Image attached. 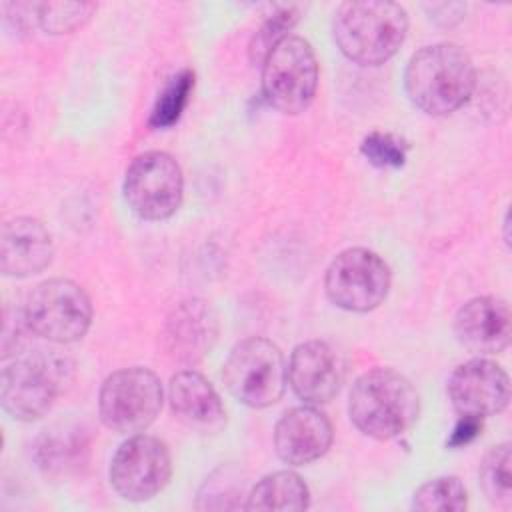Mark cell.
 <instances>
[{"instance_id": "1", "label": "cell", "mask_w": 512, "mask_h": 512, "mask_svg": "<svg viewBox=\"0 0 512 512\" xmlns=\"http://www.w3.org/2000/svg\"><path fill=\"white\" fill-rule=\"evenodd\" d=\"M410 102L428 116H448L462 108L476 88L470 54L454 42H438L414 52L404 70Z\"/></svg>"}, {"instance_id": "2", "label": "cell", "mask_w": 512, "mask_h": 512, "mask_svg": "<svg viewBox=\"0 0 512 512\" xmlns=\"http://www.w3.org/2000/svg\"><path fill=\"white\" fill-rule=\"evenodd\" d=\"M348 414L364 436L392 440L418 420L420 396L404 374L392 368H374L352 384Z\"/></svg>"}, {"instance_id": "3", "label": "cell", "mask_w": 512, "mask_h": 512, "mask_svg": "<svg viewBox=\"0 0 512 512\" xmlns=\"http://www.w3.org/2000/svg\"><path fill=\"white\" fill-rule=\"evenodd\" d=\"M332 32L338 50L360 66H380L402 46L408 32L404 6L390 0L342 2Z\"/></svg>"}, {"instance_id": "4", "label": "cell", "mask_w": 512, "mask_h": 512, "mask_svg": "<svg viewBox=\"0 0 512 512\" xmlns=\"http://www.w3.org/2000/svg\"><path fill=\"white\" fill-rule=\"evenodd\" d=\"M72 374V362L56 350H34L6 364L0 378V402L6 414L34 422L50 412Z\"/></svg>"}, {"instance_id": "5", "label": "cell", "mask_w": 512, "mask_h": 512, "mask_svg": "<svg viewBox=\"0 0 512 512\" xmlns=\"http://www.w3.org/2000/svg\"><path fill=\"white\" fill-rule=\"evenodd\" d=\"M228 392L248 408L276 404L288 384V366L282 350L268 338L250 336L240 340L222 366Z\"/></svg>"}, {"instance_id": "6", "label": "cell", "mask_w": 512, "mask_h": 512, "mask_svg": "<svg viewBox=\"0 0 512 512\" xmlns=\"http://www.w3.org/2000/svg\"><path fill=\"white\" fill-rule=\"evenodd\" d=\"M262 96L274 110L296 116L304 112L318 90V62L302 36L282 38L262 60Z\"/></svg>"}, {"instance_id": "7", "label": "cell", "mask_w": 512, "mask_h": 512, "mask_svg": "<svg viewBox=\"0 0 512 512\" xmlns=\"http://www.w3.org/2000/svg\"><path fill=\"white\" fill-rule=\"evenodd\" d=\"M22 308L30 332L52 344L76 342L92 324L90 296L70 278H50L36 284Z\"/></svg>"}, {"instance_id": "8", "label": "cell", "mask_w": 512, "mask_h": 512, "mask_svg": "<svg viewBox=\"0 0 512 512\" xmlns=\"http://www.w3.org/2000/svg\"><path fill=\"white\" fill-rule=\"evenodd\" d=\"M164 388L160 378L142 366L120 368L106 376L98 392V414L118 434H140L160 414Z\"/></svg>"}, {"instance_id": "9", "label": "cell", "mask_w": 512, "mask_h": 512, "mask_svg": "<svg viewBox=\"0 0 512 512\" xmlns=\"http://www.w3.org/2000/svg\"><path fill=\"white\" fill-rule=\"evenodd\" d=\"M124 198L144 220H166L182 204L184 176L174 156L162 150L138 154L124 174Z\"/></svg>"}, {"instance_id": "10", "label": "cell", "mask_w": 512, "mask_h": 512, "mask_svg": "<svg viewBox=\"0 0 512 512\" xmlns=\"http://www.w3.org/2000/svg\"><path fill=\"white\" fill-rule=\"evenodd\" d=\"M390 268L368 248L342 250L326 268L324 290L328 300L348 312L378 308L390 290Z\"/></svg>"}, {"instance_id": "11", "label": "cell", "mask_w": 512, "mask_h": 512, "mask_svg": "<svg viewBox=\"0 0 512 512\" xmlns=\"http://www.w3.org/2000/svg\"><path fill=\"white\" fill-rule=\"evenodd\" d=\"M172 474L168 446L148 434H132L118 446L110 462V484L130 502H146L164 490Z\"/></svg>"}, {"instance_id": "12", "label": "cell", "mask_w": 512, "mask_h": 512, "mask_svg": "<svg viewBox=\"0 0 512 512\" xmlns=\"http://www.w3.org/2000/svg\"><path fill=\"white\" fill-rule=\"evenodd\" d=\"M446 390L458 414L478 416L482 420L500 414L510 400L506 370L482 356L456 366L448 378Z\"/></svg>"}, {"instance_id": "13", "label": "cell", "mask_w": 512, "mask_h": 512, "mask_svg": "<svg viewBox=\"0 0 512 512\" xmlns=\"http://www.w3.org/2000/svg\"><path fill=\"white\" fill-rule=\"evenodd\" d=\"M344 382V362L340 354L322 340L298 344L288 360V384L304 404L330 402Z\"/></svg>"}, {"instance_id": "14", "label": "cell", "mask_w": 512, "mask_h": 512, "mask_svg": "<svg viewBox=\"0 0 512 512\" xmlns=\"http://www.w3.org/2000/svg\"><path fill=\"white\" fill-rule=\"evenodd\" d=\"M332 438V422L312 404L286 410L274 426V450L288 466H304L322 458Z\"/></svg>"}, {"instance_id": "15", "label": "cell", "mask_w": 512, "mask_h": 512, "mask_svg": "<svg viewBox=\"0 0 512 512\" xmlns=\"http://www.w3.org/2000/svg\"><path fill=\"white\" fill-rule=\"evenodd\" d=\"M162 338L174 360L184 364L200 362L218 338V314L202 298L184 300L168 314Z\"/></svg>"}, {"instance_id": "16", "label": "cell", "mask_w": 512, "mask_h": 512, "mask_svg": "<svg viewBox=\"0 0 512 512\" xmlns=\"http://www.w3.org/2000/svg\"><path fill=\"white\" fill-rule=\"evenodd\" d=\"M456 340L474 354H498L510 344L512 316L506 300L476 296L454 316Z\"/></svg>"}, {"instance_id": "17", "label": "cell", "mask_w": 512, "mask_h": 512, "mask_svg": "<svg viewBox=\"0 0 512 512\" xmlns=\"http://www.w3.org/2000/svg\"><path fill=\"white\" fill-rule=\"evenodd\" d=\"M54 242L48 228L30 216H16L2 224L0 270L4 276L28 278L52 262Z\"/></svg>"}, {"instance_id": "18", "label": "cell", "mask_w": 512, "mask_h": 512, "mask_svg": "<svg viewBox=\"0 0 512 512\" xmlns=\"http://www.w3.org/2000/svg\"><path fill=\"white\" fill-rule=\"evenodd\" d=\"M168 402L176 418L198 432H218L226 424V410L216 388L196 370H180L170 378Z\"/></svg>"}, {"instance_id": "19", "label": "cell", "mask_w": 512, "mask_h": 512, "mask_svg": "<svg viewBox=\"0 0 512 512\" xmlns=\"http://www.w3.org/2000/svg\"><path fill=\"white\" fill-rule=\"evenodd\" d=\"M88 458V438L80 426L58 424L44 430L34 446L38 468L52 478L74 474Z\"/></svg>"}, {"instance_id": "20", "label": "cell", "mask_w": 512, "mask_h": 512, "mask_svg": "<svg viewBox=\"0 0 512 512\" xmlns=\"http://www.w3.org/2000/svg\"><path fill=\"white\" fill-rule=\"evenodd\" d=\"M310 506V490L300 474L278 470L262 476L246 498V510L256 512H298Z\"/></svg>"}, {"instance_id": "21", "label": "cell", "mask_w": 512, "mask_h": 512, "mask_svg": "<svg viewBox=\"0 0 512 512\" xmlns=\"http://www.w3.org/2000/svg\"><path fill=\"white\" fill-rule=\"evenodd\" d=\"M480 486L488 502L508 510L512 506V450L510 444H498L488 450L478 470Z\"/></svg>"}, {"instance_id": "22", "label": "cell", "mask_w": 512, "mask_h": 512, "mask_svg": "<svg viewBox=\"0 0 512 512\" xmlns=\"http://www.w3.org/2000/svg\"><path fill=\"white\" fill-rule=\"evenodd\" d=\"M468 506V492L460 478L438 476L424 482L412 496V510L418 512H460Z\"/></svg>"}, {"instance_id": "23", "label": "cell", "mask_w": 512, "mask_h": 512, "mask_svg": "<svg viewBox=\"0 0 512 512\" xmlns=\"http://www.w3.org/2000/svg\"><path fill=\"white\" fill-rule=\"evenodd\" d=\"M246 478L244 474L234 468H218L210 478H206L200 494H198V508H210V510H234L244 508V502H240L242 496L248 498L244 492Z\"/></svg>"}, {"instance_id": "24", "label": "cell", "mask_w": 512, "mask_h": 512, "mask_svg": "<svg viewBox=\"0 0 512 512\" xmlns=\"http://www.w3.org/2000/svg\"><path fill=\"white\" fill-rule=\"evenodd\" d=\"M192 88H194V72L190 68H184L178 74H174L164 84V88L160 90L152 106L150 120H148L150 126L162 130L176 124L188 104Z\"/></svg>"}, {"instance_id": "25", "label": "cell", "mask_w": 512, "mask_h": 512, "mask_svg": "<svg viewBox=\"0 0 512 512\" xmlns=\"http://www.w3.org/2000/svg\"><path fill=\"white\" fill-rule=\"evenodd\" d=\"M94 10L92 2H36V20L48 34H70L84 26Z\"/></svg>"}, {"instance_id": "26", "label": "cell", "mask_w": 512, "mask_h": 512, "mask_svg": "<svg viewBox=\"0 0 512 512\" xmlns=\"http://www.w3.org/2000/svg\"><path fill=\"white\" fill-rule=\"evenodd\" d=\"M298 22V6L288 4V6H280L276 8L266 20L264 24L256 30V34L252 36L250 42V60L254 64H262V60L266 58V54L286 36H290V30L294 28V24Z\"/></svg>"}, {"instance_id": "27", "label": "cell", "mask_w": 512, "mask_h": 512, "mask_svg": "<svg viewBox=\"0 0 512 512\" xmlns=\"http://www.w3.org/2000/svg\"><path fill=\"white\" fill-rule=\"evenodd\" d=\"M360 152L370 164L378 168H400L406 160L408 144L388 132H370L362 140Z\"/></svg>"}, {"instance_id": "28", "label": "cell", "mask_w": 512, "mask_h": 512, "mask_svg": "<svg viewBox=\"0 0 512 512\" xmlns=\"http://www.w3.org/2000/svg\"><path fill=\"white\" fill-rule=\"evenodd\" d=\"M482 430V418L478 416H462L458 418L450 438H448V446L450 448H460V446H466L470 444Z\"/></svg>"}]
</instances>
